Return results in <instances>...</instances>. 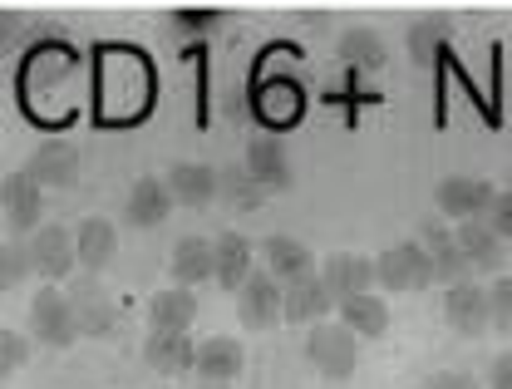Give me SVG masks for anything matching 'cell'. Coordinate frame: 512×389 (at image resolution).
Instances as JSON below:
<instances>
[{"label": "cell", "instance_id": "cell-16", "mask_svg": "<svg viewBox=\"0 0 512 389\" xmlns=\"http://www.w3.org/2000/svg\"><path fill=\"white\" fill-rule=\"evenodd\" d=\"M173 188H168V178H138L124 197V217L128 227H163L168 222V212H173Z\"/></svg>", "mask_w": 512, "mask_h": 389}, {"label": "cell", "instance_id": "cell-20", "mask_svg": "<svg viewBox=\"0 0 512 389\" xmlns=\"http://www.w3.org/2000/svg\"><path fill=\"white\" fill-rule=\"evenodd\" d=\"M261 257H266V271L276 276V281H301V276H311L320 271L316 257H311V247L306 242H296V237H286V232H276V237H266V247H261Z\"/></svg>", "mask_w": 512, "mask_h": 389}, {"label": "cell", "instance_id": "cell-26", "mask_svg": "<svg viewBox=\"0 0 512 389\" xmlns=\"http://www.w3.org/2000/svg\"><path fill=\"white\" fill-rule=\"evenodd\" d=\"M340 321L350 325L360 340H380L384 330H389V306H384L375 291H360V296L340 301Z\"/></svg>", "mask_w": 512, "mask_h": 389}, {"label": "cell", "instance_id": "cell-13", "mask_svg": "<svg viewBox=\"0 0 512 389\" xmlns=\"http://www.w3.org/2000/svg\"><path fill=\"white\" fill-rule=\"evenodd\" d=\"M242 370H247V350H242L237 335H207V340H197V380L232 385Z\"/></svg>", "mask_w": 512, "mask_h": 389}, {"label": "cell", "instance_id": "cell-31", "mask_svg": "<svg viewBox=\"0 0 512 389\" xmlns=\"http://www.w3.org/2000/svg\"><path fill=\"white\" fill-rule=\"evenodd\" d=\"M30 345H35V335H20V330H10V325L0 330V375H5V380L30 365Z\"/></svg>", "mask_w": 512, "mask_h": 389}, {"label": "cell", "instance_id": "cell-25", "mask_svg": "<svg viewBox=\"0 0 512 389\" xmlns=\"http://www.w3.org/2000/svg\"><path fill=\"white\" fill-rule=\"evenodd\" d=\"M448 40H453V20L448 15H419L409 25V55H414V65L429 69L448 50Z\"/></svg>", "mask_w": 512, "mask_h": 389}, {"label": "cell", "instance_id": "cell-39", "mask_svg": "<svg viewBox=\"0 0 512 389\" xmlns=\"http://www.w3.org/2000/svg\"><path fill=\"white\" fill-rule=\"evenodd\" d=\"M508 188H512V168H508Z\"/></svg>", "mask_w": 512, "mask_h": 389}, {"label": "cell", "instance_id": "cell-14", "mask_svg": "<svg viewBox=\"0 0 512 389\" xmlns=\"http://www.w3.org/2000/svg\"><path fill=\"white\" fill-rule=\"evenodd\" d=\"M453 232H458V247H463V252H468V261H473V271H483V276H498V271H503L508 247H503V237L493 232V222H488V217L453 222Z\"/></svg>", "mask_w": 512, "mask_h": 389}, {"label": "cell", "instance_id": "cell-9", "mask_svg": "<svg viewBox=\"0 0 512 389\" xmlns=\"http://www.w3.org/2000/svg\"><path fill=\"white\" fill-rule=\"evenodd\" d=\"M30 247H35V266H40L45 281H64V276L79 266V237H74V227H64V222L35 227V232H30Z\"/></svg>", "mask_w": 512, "mask_h": 389}, {"label": "cell", "instance_id": "cell-15", "mask_svg": "<svg viewBox=\"0 0 512 389\" xmlns=\"http://www.w3.org/2000/svg\"><path fill=\"white\" fill-rule=\"evenodd\" d=\"M330 311H340V301L330 296V286L320 281V271L301 276L286 286V325H320Z\"/></svg>", "mask_w": 512, "mask_h": 389}, {"label": "cell", "instance_id": "cell-5", "mask_svg": "<svg viewBox=\"0 0 512 389\" xmlns=\"http://www.w3.org/2000/svg\"><path fill=\"white\" fill-rule=\"evenodd\" d=\"M237 321L247 325V330H271V325L286 321V281H276L271 271L266 276H247L242 281V291H237Z\"/></svg>", "mask_w": 512, "mask_h": 389}, {"label": "cell", "instance_id": "cell-37", "mask_svg": "<svg viewBox=\"0 0 512 389\" xmlns=\"http://www.w3.org/2000/svg\"><path fill=\"white\" fill-rule=\"evenodd\" d=\"M25 30V20H15V15H5V50H15V35Z\"/></svg>", "mask_w": 512, "mask_h": 389}, {"label": "cell", "instance_id": "cell-21", "mask_svg": "<svg viewBox=\"0 0 512 389\" xmlns=\"http://www.w3.org/2000/svg\"><path fill=\"white\" fill-rule=\"evenodd\" d=\"M74 237H79V266L84 271H104L109 261L119 257V232H114L109 217H84L74 227Z\"/></svg>", "mask_w": 512, "mask_h": 389}, {"label": "cell", "instance_id": "cell-11", "mask_svg": "<svg viewBox=\"0 0 512 389\" xmlns=\"http://www.w3.org/2000/svg\"><path fill=\"white\" fill-rule=\"evenodd\" d=\"M493 183H483V178H463V173H453L444 178L439 188H434V202H439V212L453 217V222H468V217H488V207H493Z\"/></svg>", "mask_w": 512, "mask_h": 389}, {"label": "cell", "instance_id": "cell-34", "mask_svg": "<svg viewBox=\"0 0 512 389\" xmlns=\"http://www.w3.org/2000/svg\"><path fill=\"white\" fill-rule=\"evenodd\" d=\"M419 389H483V385H478L468 370H434V375H429Z\"/></svg>", "mask_w": 512, "mask_h": 389}, {"label": "cell", "instance_id": "cell-7", "mask_svg": "<svg viewBox=\"0 0 512 389\" xmlns=\"http://www.w3.org/2000/svg\"><path fill=\"white\" fill-rule=\"evenodd\" d=\"M143 360H148V370L163 375V380L197 375V340H192L188 330H148Z\"/></svg>", "mask_w": 512, "mask_h": 389}, {"label": "cell", "instance_id": "cell-2", "mask_svg": "<svg viewBox=\"0 0 512 389\" xmlns=\"http://www.w3.org/2000/svg\"><path fill=\"white\" fill-rule=\"evenodd\" d=\"M306 360L316 365L325 380H350L360 360V335L345 321H320L306 335Z\"/></svg>", "mask_w": 512, "mask_h": 389}, {"label": "cell", "instance_id": "cell-38", "mask_svg": "<svg viewBox=\"0 0 512 389\" xmlns=\"http://www.w3.org/2000/svg\"><path fill=\"white\" fill-rule=\"evenodd\" d=\"M197 389H232V385H212V380H202V385H197Z\"/></svg>", "mask_w": 512, "mask_h": 389}, {"label": "cell", "instance_id": "cell-29", "mask_svg": "<svg viewBox=\"0 0 512 389\" xmlns=\"http://www.w3.org/2000/svg\"><path fill=\"white\" fill-rule=\"evenodd\" d=\"M217 188H222V197H227L232 207H242V212H256V207H261V183L252 178L247 163H242V168H222V173H217Z\"/></svg>", "mask_w": 512, "mask_h": 389}, {"label": "cell", "instance_id": "cell-18", "mask_svg": "<svg viewBox=\"0 0 512 389\" xmlns=\"http://www.w3.org/2000/svg\"><path fill=\"white\" fill-rule=\"evenodd\" d=\"M247 168H252L256 183L271 188V193H286V188L296 183V173H291V163H286V148H281V138H271V133H256L252 143H247Z\"/></svg>", "mask_w": 512, "mask_h": 389}, {"label": "cell", "instance_id": "cell-24", "mask_svg": "<svg viewBox=\"0 0 512 389\" xmlns=\"http://www.w3.org/2000/svg\"><path fill=\"white\" fill-rule=\"evenodd\" d=\"M212 247H217V286H227V291L237 296L242 281L252 276V242L237 237V232H222Z\"/></svg>", "mask_w": 512, "mask_h": 389}, {"label": "cell", "instance_id": "cell-8", "mask_svg": "<svg viewBox=\"0 0 512 389\" xmlns=\"http://www.w3.org/2000/svg\"><path fill=\"white\" fill-rule=\"evenodd\" d=\"M45 188L30 178V173H5L0 183V212H5V227L15 237H30L40 227V212H45Z\"/></svg>", "mask_w": 512, "mask_h": 389}, {"label": "cell", "instance_id": "cell-19", "mask_svg": "<svg viewBox=\"0 0 512 389\" xmlns=\"http://www.w3.org/2000/svg\"><path fill=\"white\" fill-rule=\"evenodd\" d=\"M168 271L178 286H202V281H217V247L207 237H183L168 257Z\"/></svg>", "mask_w": 512, "mask_h": 389}, {"label": "cell", "instance_id": "cell-12", "mask_svg": "<svg viewBox=\"0 0 512 389\" xmlns=\"http://www.w3.org/2000/svg\"><path fill=\"white\" fill-rule=\"evenodd\" d=\"M25 173H30L40 188H69V183L79 178V148H74L69 138H45V143H35Z\"/></svg>", "mask_w": 512, "mask_h": 389}, {"label": "cell", "instance_id": "cell-1", "mask_svg": "<svg viewBox=\"0 0 512 389\" xmlns=\"http://www.w3.org/2000/svg\"><path fill=\"white\" fill-rule=\"evenodd\" d=\"M30 335L50 350H69L79 335V321H74V301L64 291L60 281H45L35 296H30Z\"/></svg>", "mask_w": 512, "mask_h": 389}, {"label": "cell", "instance_id": "cell-30", "mask_svg": "<svg viewBox=\"0 0 512 389\" xmlns=\"http://www.w3.org/2000/svg\"><path fill=\"white\" fill-rule=\"evenodd\" d=\"M463 281H473V261H468V252L453 242V247H444V252H434V286H463Z\"/></svg>", "mask_w": 512, "mask_h": 389}, {"label": "cell", "instance_id": "cell-22", "mask_svg": "<svg viewBox=\"0 0 512 389\" xmlns=\"http://www.w3.org/2000/svg\"><path fill=\"white\" fill-rule=\"evenodd\" d=\"M301 109H306V99H301V89L286 84V79H266V84L256 89V114H261L266 124H276V129H291V124L301 119Z\"/></svg>", "mask_w": 512, "mask_h": 389}, {"label": "cell", "instance_id": "cell-17", "mask_svg": "<svg viewBox=\"0 0 512 389\" xmlns=\"http://www.w3.org/2000/svg\"><path fill=\"white\" fill-rule=\"evenodd\" d=\"M197 321V286H163L148 296V330H192Z\"/></svg>", "mask_w": 512, "mask_h": 389}, {"label": "cell", "instance_id": "cell-10", "mask_svg": "<svg viewBox=\"0 0 512 389\" xmlns=\"http://www.w3.org/2000/svg\"><path fill=\"white\" fill-rule=\"evenodd\" d=\"M320 281L330 286V296H335V301H350V296H360V291H375V286H380L375 261L360 257V252H330V257L320 261Z\"/></svg>", "mask_w": 512, "mask_h": 389}, {"label": "cell", "instance_id": "cell-33", "mask_svg": "<svg viewBox=\"0 0 512 389\" xmlns=\"http://www.w3.org/2000/svg\"><path fill=\"white\" fill-rule=\"evenodd\" d=\"M488 222H493V232H498L503 242H512V188L493 197V207H488Z\"/></svg>", "mask_w": 512, "mask_h": 389}, {"label": "cell", "instance_id": "cell-36", "mask_svg": "<svg viewBox=\"0 0 512 389\" xmlns=\"http://www.w3.org/2000/svg\"><path fill=\"white\" fill-rule=\"evenodd\" d=\"M173 25H178V30H212V25H217V15L188 10V15H173Z\"/></svg>", "mask_w": 512, "mask_h": 389}, {"label": "cell", "instance_id": "cell-40", "mask_svg": "<svg viewBox=\"0 0 512 389\" xmlns=\"http://www.w3.org/2000/svg\"><path fill=\"white\" fill-rule=\"evenodd\" d=\"M508 335H512V330H508Z\"/></svg>", "mask_w": 512, "mask_h": 389}, {"label": "cell", "instance_id": "cell-23", "mask_svg": "<svg viewBox=\"0 0 512 389\" xmlns=\"http://www.w3.org/2000/svg\"><path fill=\"white\" fill-rule=\"evenodd\" d=\"M168 188H173V197H178L183 207H207L212 197L222 193V188H217V173H212L207 163H192V158L168 168Z\"/></svg>", "mask_w": 512, "mask_h": 389}, {"label": "cell", "instance_id": "cell-35", "mask_svg": "<svg viewBox=\"0 0 512 389\" xmlns=\"http://www.w3.org/2000/svg\"><path fill=\"white\" fill-rule=\"evenodd\" d=\"M488 389H512V350L488 365Z\"/></svg>", "mask_w": 512, "mask_h": 389}, {"label": "cell", "instance_id": "cell-27", "mask_svg": "<svg viewBox=\"0 0 512 389\" xmlns=\"http://www.w3.org/2000/svg\"><path fill=\"white\" fill-rule=\"evenodd\" d=\"M335 50H340V60H345L350 69H365V74H375V69H384V40L375 35V30H365V25L345 30Z\"/></svg>", "mask_w": 512, "mask_h": 389}, {"label": "cell", "instance_id": "cell-32", "mask_svg": "<svg viewBox=\"0 0 512 389\" xmlns=\"http://www.w3.org/2000/svg\"><path fill=\"white\" fill-rule=\"evenodd\" d=\"M488 301H493V325L498 330H512V276H498L488 286Z\"/></svg>", "mask_w": 512, "mask_h": 389}, {"label": "cell", "instance_id": "cell-6", "mask_svg": "<svg viewBox=\"0 0 512 389\" xmlns=\"http://www.w3.org/2000/svg\"><path fill=\"white\" fill-rule=\"evenodd\" d=\"M444 325L463 340H478L493 330V301H488V286L478 281H463V286H448L444 291Z\"/></svg>", "mask_w": 512, "mask_h": 389}, {"label": "cell", "instance_id": "cell-4", "mask_svg": "<svg viewBox=\"0 0 512 389\" xmlns=\"http://www.w3.org/2000/svg\"><path fill=\"white\" fill-rule=\"evenodd\" d=\"M64 291H69V301H74V321H79V335H84V340H109V335L119 330V301H114V291L99 281V271H94V276H74Z\"/></svg>", "mask_w": 512, "mask_h": 389}, {"label": "cell", "instance_id": "cell-3", "mask_svg": "<svg viewBox=\"0 0 512 389\" xmlns=\"http://www.w3.org/2000/svg\"><path fill=\"white\" fill-rule=\"evenodd\" d=\"M375 276H380V291H429L434 286V257L419 237H409V242H394L375 257Z\"/></svg>", "mask_w": 512, "mask_h": 389}, {"label": "cell", "instance_id": "cell-28", "mask_svg": "<svg viewBox=\"0 0 512 389\" xmlns=\"http://www.w3.org/2000/svg\"><path fill=\"white\" fill-rule=\"evenodd\" d=\"M30 276H40V266H35V247H30V237L20 242V237L10 232V242L0 247V291H15V286H25Z\"/></svg>", "mask_w": 512, "mask_h": 389}]
</instances>
